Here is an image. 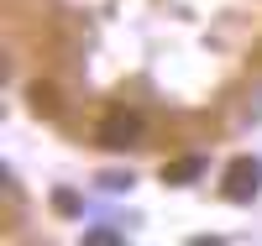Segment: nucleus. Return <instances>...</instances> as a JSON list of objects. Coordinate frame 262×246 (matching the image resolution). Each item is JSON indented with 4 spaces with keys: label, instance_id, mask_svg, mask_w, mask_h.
<instances>
[{
    "label": "nucleus",
    "instance_id": "obj_3",
    "mask_svg": "<svg viewBox=\"0 0 262 246\" xmlns=\"http://www.w3.org/2000/svg\"><path fill=\"white\" fill-rule=\"evenodd\" d=\"M205 173V158H173V163H163V184H189V178H200Z\"/></svg>",
    "mask_w": 262,
    "mask_h": 246
},
{
    "label": "nucleus",
    "instance_id": "obj_2",
    "mask_svg": "<svg viewBox=\"0 0 262 246\" xmlns=\"http://www.w3.org/2000/svg\"><path fill=\"white\" fill-rule=\"evenodd\" d=\"M100 147H111V152H126V147H137L142 142V116L137 110H111V116L100 121Z\"/></svg>",
    "mask_w": 262,
    "mask_h": 246
},
{
    "label": "nucleus",
    "instance_id": "obj_5",
    "mask_svg": "<svg viewBox=\"0 0 262 246\" xmlns=\"http://www.w3.org/2000/svg\"><path fill=\"white\" fill-rule=\"evenodd\" d=\"M53 210H58V215H79V194L58 189V194H53Z\"/></svg>",
    "mask_w": 262,
    "mask_h": 246
},
{
    "label": "nucleus",
    "instance_id": "obj_1",
    "mask_svg": "<svg viewBox=\"0 0 262 246\" xmlns=\"http://www.w3.org/2000/svg\"><path fill=\"white\" fill-rule=\"evenodd\" d=\"M257 189H262V163H257V158H236V163L226 168L221 194L231 199V205H252V199H257Z\"/></svg>",
    "mask_w": 262,
    "mask_h": 246
},
{
    "label": "nucleus",
    "instance_id": "obj_4",
    "mask_svg": "<svg viewBox=\"0 0 262 246\" xmlns=\"http://www.w3.org/2000/svg\"><path fill=\"white\" fill-rule=\"evenodd\" d=\"M27 100H32L37 116H58V89H53V84H32V89H27Z\"/></svg>",
    "mask_w": 262,
    "mask_h": 246
}]
</instances>
